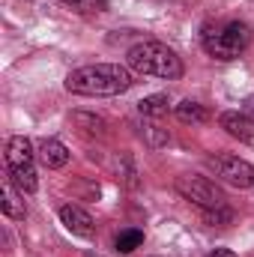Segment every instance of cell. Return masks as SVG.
Listing matches in <instances>:
<instances>
[{
  "label": "cell",
  "mask_w": 254,
  "mask_h": 257,
  "mask_svg": "<svg viewBox=\"0 0 254 257\" xmlns=\"http://www.w3.org/2000/svg\"><path fill=\"white\" fill-rule=\"evenodd\" d=\"M132 87V72L120 63L81 66L66 75V90L75 96H117Z\"/></svg>",
  "instance_id": "1"
},
{
  "label": "cell",
  "mask_w": 254,
  "mask_h": 257,
  "mask_svg": "<svg viewBox=\"0 0 254 257\" xmlns=\"http://www.w3.org/2000/svg\"><path fill=\"white\" fill-rule=\"evenodd\" d=\"M126 63L138 75H153V78H165V81L183 78V60L177 57L174 48H168L162 42H138V45H132L126 54Z\"/></svg>",
  "instance_id": "2"
},
{
  "label": "cell",
  "mask_w": 254,
  "mask_h": 257,
  "mask_svg": "<svg viewBox=\"0 0 254 257\" xmlns=\"http://www.w3.org/2000/svg\"><path fill=\"white\" fill-rule=\"evenodd\" d=\"M251 42V27L245 21H224L215 27H203V48L215 60H236Z\"/></svg>",
  "instance_id": "3"
},
{
  "label": "cell",
  "mask_w": 254,
  "mask_h": 257,
  "mask_svg": "<svg viewBox=\"0 0 254 257\" xmlns=\"http://www.w3.org/2000/svg\"><path fill=\"white\" fill-rule=\"evenodd\" d=\"M177 192H180L183 200H189V203L206 209V212L224 206V192L212 180H206L200 174H183V177H177Z\"/></svg>",
  "instance_id": "4"
},
{
  "label": "cell",
  "mask_w": 254,
  "mask_h": 257,
  "mask_svg": "<svg viewBox=\"0 0 254 257\" xmlns=\"http://www.w3.org/2000/svg\"><path fill=\"white\" fill-rule=\"evenodd\" d=\"M209 168L227 186H236V189H251L254 186V165H248L239 156H215V159H209Z\"/></svg>",
  "instance_id": "5"
},
{
  "label": "cell",
  "mask_w": 254,
  "mask_h": 257,
  "mask_svg": "<svg viewBox=\"0 0 254 257\" xmlns=\"http://www.w3.org/2000/svg\"><path fill=\"white\" fill-rule=\"evenodd\" d=\"M60 221L66 224L69 233H75V236H81V239H90V236L96 233V224H93L90 212L81 209V206H75V203L60 206Z\"/></svg>",
  "instance_id": "6"
},
{
  "label": "cell",
  "mask_w": 254,
  "mask_h": 257,
  "mask_svg": "<svg viewBox=\"0 0 254 257\" xmlns=\"http://www.w3.org/2000/svg\"><path fill=\"white\" fill-rule=\"evenodd\" d=\"M218 123H221V128H224L230 138H236V141H242V144H254V120L248 117V114L224 111Z\"/></svg>",
  "instance_id": "7"
},
{
  "label": "cell",
  "mask_w": 254,
  "mask_h": 257,
  "mask_svg": "<svg viewBox=\"0 0 254 257\" xmlns=\"http://www.w3.org/2000/svg\"><path fill=\"white\" fill-rule=\"evenodd\" d=\"M6 168H9V186H15L21 194H33L39 189L33 165H6Z\"/></svg>",
  "instance_id": "8"
},
{
  "label": "cell",
  "mask_w": 254,
  "mask_h": 257,
  "mask_svg": "<svg viewBox=\"0 0 254 257\" xmlns=\"http://www.w3.org/2000/svg\"><path fill=\"white\" fill-rule=\"evenodd\" d=\"M33 144L24 135H15L6 141V165H33Z\"/></svg>",
  "instance_id": "9"
},
{
  "label": "cell",
  "mask_w": 254,
  "mask_h": 257,
  "mask_svg": "<svg viewBox=\"0 0 254 257\" xmlns=\"http://www.w3.org/2000/svg\"><path fill=\"white\" fill-rule=\"evenodd\" d=\"M39 159H42V165L48 171H57V168H63L66 162H69V150H66V144L48 138V141L39 144Z\"/></svg>",
  "instance_id": "10"
},
{
  "label": "cell",
  "mask_w": 254,
  "mask_h": 257,
  "mask_svg": "<svg viewBox=\"0 0 254 257\" xmlns=\"http://www.w3.org/2000/svg\"><path fill=\"white\" fill-rule=\"evenodd\" d=\"M21 197H24V194L18 192L15 186H6V189H3V194H0V209H3L6 218H24V215H27V206H24Z\"/></svg>",
  "instance_id": "11"
},
{
  "label": "cell",
  "mask_w": 254,
  "mask_h": 257,
  "mask_svg": "<svg viewBox=\"0 0 254 257\" xmlns=\"http://www.w3.org/2000/svg\"><path fill=\"white\" fill-rule=\"evenodd\" d=\"M168 111H171V102H168V96H162V93H153V96H147V99L138 102V114L147 117V120H159V117H165Z\"/></svg>",
  "instance_id": "12"
},
{
  "label": "cell",
  "mask_w": 254,
  "mask_h": 257,
  "mask_svg": "<svg viewBox=\"0 0 254 257\" xmlns=\"http://www.w3.org/2000/svg\"><path fill=\"white\" fill-rule=\"evenodd\" d=\"M177 120H180V123H191V126L206 123V108H203L200 102L186 99V102H180V105H177Z\"/></svg>",
  "instance_id": "13"
},
{
  "label": "cell",
  "mask_w": 254,
  "mask_h": 257,
  "mask_svg": "<svg viewBox=\"0 0 254 257\" xmlns=\"http://www.w3.org/2000/svg\"><path fill=\"white\" fill-rule=\"evenodd\" d=\"M72 123L81 128L84 135H105V120L96 117V114H72Z\"/></svg>",
  "instance_id": "14"
},
{
  "label": "cell",
  "mask_w": 254,
  "mask_h": 257,
  "mask_svg": "<svg viewBox=\"0 0 254 257\" xmlns=\"http://www.w3.org/2000/svg\"><path fill=\"white\" fill-rule=\"evenodd\" d=\"M141 242H144V233H141V230H123V233L117 236V242H114V245H117V251H120V254H132Z\"/></svg>",
  "instance_id": "15"
},
{
  "label": "cell",
  "mask_w": 254,
  "mask_h": 257,
  "mask_svg": "<svg viewBox=\"0 0 254 257\" xmlns=\"http://www.w3.org/2000/svg\"><path fill=\"white\" fill-rule=\"evenodd\" d=\"M144 138H147L150 147H162V144H168V132L159 128V126H144Z\"/></svg>",
  "instance_id": "16"
},
{
  "label": "cell",
  "mask_w": 254,
  "mask_h": 257,
  "mask_svg": "<svg viewBox=\"0 0 254 257\" xmlns=\"http://www.w3.org/2000/svg\"><path fill=\"white\" fill-rule=\"evenodd\" d=\"M206 257H236V254H233L230 248H215L212 254H206Z\"/></svg>",
  "instance_id": "17"
},
{
  "label": "cell",
  "mask_w": 254,
  "mask_h": 257,
  "mask_svg": "<svg viewBox=\"0 0 254 257\" xmlns=\"http://www.w3.org/2000/svg\"><path fill=\"white\" fill-rule=\"evenodd\" d=\"M245 114L254 120V96H248V99H245Z\"/></svg>",
  "instance_id": "18"
},
{
  "label": "cell",
  "mask_w": 254,
  "mask_h": 257,
  "mask_svg": "<svg viewBox=\"0 0 254 257\" xmlns=\"http://www.w3.org/2000/svg\"><path fill=\"white\" fill-rule=\"evenodd\" d=\"M63 3H81V0H63Z\"/></svg>",
  "instance_id": "19"
},
{
  "label": "cell",
  "mask_w": 254,
  "mask_h": 257,
  "mask_svg": "<svg viewBox=\"0 0 254 257\" xmlns=\"http://www.w3.org/2000/svg\"><path fill=\"white\" fill-rule=\"evenodd\" d=\"M90 257H93V254H90Z\"/></svg>",
  "instance_id": "20"
}]
</instances>
